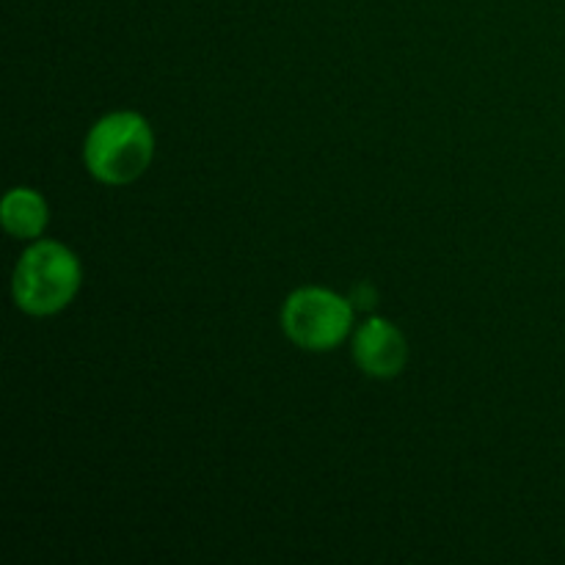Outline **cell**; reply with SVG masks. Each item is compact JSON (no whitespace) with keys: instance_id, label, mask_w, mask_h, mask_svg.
I'll list each match as a JSON object with an SVG mask.
<instances>
[{"instance_id":"4","label":"cell","mask_w":565,"mask_h":565,"mask_svg":"<svg viewBox=\"0 0 565 565\" xmlns=\"http://www.w3.org/2000/svg\"><path fill=\"white\" fill-rule=\"evenodd\" d=\"M356 364L373 379H392L406 367L408 348L401 331L384 318H370L353 337Z\"/></svg>"},{"instance_id":"5","label":"cell","mask_w":565,"mask_h":565,"mask_svg":"<svg viewBox=\"0 0 565 565\" xmlns=\"http://www.w3.org/2000/svg\"><path fill=\"white\" fill-rule=\"evenodd\" d=\"M0 218L9 235L14 237H39L47 226V204L36 191L28 188H14L6 193L3 207H0Z\"/></svg>"},{"instance_id":"6","label":"cell","mask_w":565,"mask_h":565,"mask_svg":"<svg viewBox=\"0 0 565 565\" xmlns=\"http://www.w3.org/2000/svg\"><path fill=\"white\" fill-rule=\"evenodd\" d=\"M375 290L373 287L367 285V281H364V285H356L353 287V296H351V303L353 307H362V309H370L375 303Z\"/></svg>"},{"instance_id":"1","label":"cell","mask_w":565,"mask_h":565,"mask_svg":"<svg viewBox=\"0 0 565 565\" xmlns=\"http://www.w3.org/2000/svg\"><path fill=\"white\" fill-rule=\"evenodd\" d=\"M154 136L141 114L119 110L108 114L92 127L83 147V160L99 182L127 185L138 180L152 163Z\"/></svg>"},{"instance_id":"3","label":"cell","mask_w":565,"mask_h":565,"mask_svg":"<svg viewBox=\"0 0 565 565\" xmlns=\"http://www.w3.org/2000/svg\"><path fill=\"white\" fill-rule=\"evenodd\" d=\"M353 303L323 287H303L281 309L285 334L303 351H331L353 326Z\"/></svg>"},{"instance_id":"2","label":"cell","mask_w":565,"mask_h":565,"mask_svg":"<svg viewBox=\"0 0 565 565\" xmlns=\"http://www.w3.org/2000/svg\"><path fill=\"white\" fill-rule=\"evenodd\" d=\"M81 287V263L66 246L36 243L22 254L14 270V301L28 315H55Z\"/></svg>"}]
</instances>
